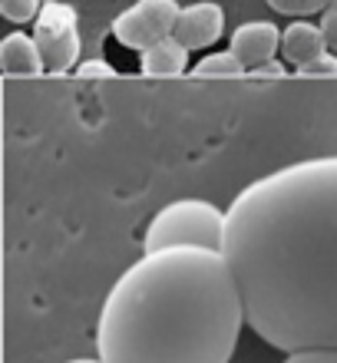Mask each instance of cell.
Listing matches in <instances>:
<instances>
[{
  "label": "cell",
  "mask_w": 337,
  "mask_h": 363,
  "mask_svg": "<svg viewBox=\"0 0 337 363\" xmlns=\"http://www.w3.org/2000/svg\"><path fill=\"white\" fill-rule=\"evenodd\" d=\"M225 211L251 330L281 354L337 350V155L268 172Z\"/></svg>",
  "instance_id": "6da1fadb"
},
{
  "label": "cell",
  "mask_w": 337,
  "mask_h": 363,
  "mask_svg": "<svg viewBox=\"0 0 337 363\" xmlns=\"http://www.w3.org/2000/svg\"><path fill=\"white\" fill-rule=\"evenodd\" d=\"M248 327L225 251H145L126 268L96 320L103 363H231Z\"/></svg>",
  "instance_id": "7a4b0ae2"
},
{
  "label": "cell",
  "mask_w": 337,
  "mask_h": 363,
  "mask_svg": "<svg viewBox=\"0 0 337 363\" xmlns=\"http://www.w3.org/2000/svg\"><path fill=\"white\" fill-rule=\"evenodd\" d=\"M225 235H228V211L205 199H182L172 201L153 215L145 228V251L165 248H209L225 251Z\"/></svg>",
  "instance_id": "3957f363"
},
{
  "label": "cell",
  "mask_w": 337,
  "mask_h": 363,
  "mask_svg": "<svg viewBox=\"0 0 337 363\" xmlns=\"http://www.w3.org/2000/svg\"><path fill=\"white\" fill-rule=\"evenodd\" d=\"M33 40L40 43V53H43V63H47V77L77 73L83 40H79V17L70 4L43 0L40 17L33 20Z\"/></svg>",
  "instance_id": "277c9868"
},
{
  "label": "cell",
  "mask_w": 337,
  "mask_h": 363,
  "mask_svg": "<svg viewBox=\"0 0 337 363\" xmlns=\"http://www.w3.org/2000/svg\"><path fill=\"white\" fill-rule=\"evenodd\" d=\"M182 7L175 0H136L129 10H123L113 20V37L129 50H149L159 40L172 37L175 20H179Z\"/></svg>",
  "instance_id": "5b68a950"
},
{
  "label": "cell",
  "mask_w": 337,
  "mask_h": 363,
  "mask_svg": "<svg viewBox=\"0 0 337 363\" xmlns=\"http://www.w3.org/2000/svg\"><path fill=\"white\" fill-rule=\"evenodd\" d=\"M222 30H225V10L219 4H212V0H205V4L182 7L172 37L179 43H185L189 50H209L215 40L222 37Z\"/></svg>",
  "instance_id": "8992f818"
},
{
  "label": "cell",
  "mask_w": 337,
  "mask_h": 363,
  "mask_svg": "<svg viewBox=\"0 0 337 363\" xmlns=\"http://www.w3.org/2000/svg\"><path fill=\"white\" fill-rule=\"evenodd\" d=\"M231 53L245 63L248 69L268 63V60H278L281 50V30L271 23V20H248L241 23L235 33H231Z\"/></svg>",
  "instance_id": "52a82bcc"
},
{
  "label": "cell",
  "mask_w": 337,
  "mask_h": 363,
  "mask_svg": "<svg viewBox=\"0 0 337 363\" xmlns=\"http://www.w3.org/2000/svg\"><path fill=\"white\" fill-rule=\"evenodd\" d=\"M0 69L4 77L13 79H27V77H43L47 63L40 53V43L33 40V33H7L0 43Z\"/></svg>",
  "instance_id": "ba28073f"
},
{
  "label": "cell",
  "mask_w": 337,
  "mask_h": 363,
  "mask_svg": "<svg viewBox=\"0 0 337 363\" xmlns=\"http://www.w3.org/2000/svg\"><path fill=\"white\" fill-rule=\"evenodd\" d=\"M321 53H328V40L321 23H308V20H294L291 27L281 30V60L291 69H301L304 63L318 60Z\"/></svg>",
  "instance_id": "9c48e42d"
},
{
  "label": "cell",
  "mask_w": 337,
  "mask_h": 363,
  "mask_svg": "<svg viewBox=\"0 0 337 363\" xmlns=\"http://www.w3.org/2000/svg\"><path fill=\"white\" fill-rule=\"evenodd\" d=\"M189 53H192V50L185 47V43H179L175 37H165V40H159L155 47L143 50L139 69H143V77H153V79L182 77V73H189Z\"/></svg>",
  "instance_id": "30bf717a"
},
{
  "label": "cell",
  "mask_w": 337,
  "mask_h": 363,
  "mask_svg": "<svg viewBox=\"0 0 337 363\" xmlns=\"http://www.w3.org/2000/svg\"><path fill=\"white\" fill-rule=\"evenodd\" d=\"M192 77H212V79H245L248 67L241 63L231 50H215L209 57H202L192 67Z\"/></svg>",
  "instance_id": "8fae6325"
},
{
  "label": "cell",
  "mask_w": 337,
  "mask_h": 363,
  "mask_svg": "<svg viewBox=\"0 0 337 363\" xmlns=\"http://www.w3.org/2000/svg\"><path fill=\"white\" fill-rule=\"evenodd\" d=\"M265 4L284 17H311V13H324L331 7V0H265Z\"/></svg>",
  "instance_id": "7c38bea8"
},
{
  "label": "cell",
  "mask_w": 337,
  "mask_h": 363,
  "mask_svg": "<svg viewBox=\"0 0 337 363\" xmlns=\"http://www.w3.org/2000/svg\"><path fill=\"white\" fill-rule=\"evenodd\" d=\"M40 10H43V0H0V13L10 23H30L40 17Z\"/></svg>",
  "instance_id": "4fadbf2b"
},
{
  "label": "cell",
  "mask_w": 337,
  "mask_h": 363,
  "mask_svg": "<svg viewBox=\"0 0 337 363\" xmlns=\"http://www.w3.org/2000/svg\"><path fill=\"white\" fill-rule=\"evenodd\" d=\"M294 77H304V79H328V77H337V53H321L318 60L304 63L301 69H294Z\"/></svg>",
  "instance_id": "5bb4252c"
},
{
  "label": "cell",
  "mask_w": 337,
  "mask_h": 363,
  "mask_svg": "<svg viewBox=\"0 0 337 363\" xmlns=\"http://www.w3.org/2000/svg\"><path fill=\"white\" fill-rule=\"evenodd\" d=\"M281 363H337V350L328 347H311V350H291Z\"/></svg>",
  "instance_id": "9a60e30c"
},
{
  "label": "cell",
  "mask_w": 337,
  "mask_h": 363,
  "mask_svg": "<svg viewBox=\"0 0 337 363\" xmlns=\"http://www.w3.org/2000/svg\"><path fill=\"white\" fill-rule=\"evenodd\" d=\"M116 69L109 67L106 60H83L77 67V79H113Z\"/></svg>",
  "instance_id": "2e32d148"
},
{
  "label": "cell",
  "mask_w": 337,
  "mask_h": 363,
  "mask_svg": "<svg viewBox=\"0 0 337 363\" xmlns=\"http://www.w3.org/2000/svg\"><path fill=\"white\" fill-rule=\"evenodd\" d=\"M281 77H288V63H281V60H268V63L248 69V79H281Z\"/></svg>",
  "instance_id": "e0dca14e"
},
{
  "label": "cell",
  "mask_w": 337,
  "mask_h": 363,
  "mask_svg": "<svg viewBox=\"0 0 337 363\" xmlns=\"http://www.w3.org/2000/svg\"><path fill=\"white\" fill-rule=\"evenodd\" d=\"M321 30H324V40H328V50L337 53V10L328 7L321 13Z\"/></svg>",
  "instance_id": "ac0fdd59"
},
{
  "label": "cell",
  "mask_w": 337,
  "mask_h": 363,
  "mask_svg": "<svg viewBox=\"0 0 337 363\" xmlns=\"http://www.w3.org/2000/svg\"><path fill=\"white\" fill-rule=\"evenodd\" d=\"M67 363H103V360H99V357H96V360H87V357H79V360H67Z\"/></svg>",
  "instance_id": "d6986e66"
},
{
  "label": "cell",
  "mask_w": 337,
  "mask_h": 363,
  "mask_svg": "<svg viewBox=\"0 0 337 363\" xmlns=\"http://www.w3.org/2000/svg\"><path fill=\"white\" fill-rule=\"evenodd\" d=\"M331 7H334V10H337V0H331Z\"/></svg>",
  "instance_id": "ffe728a7"
}]
</instances>
